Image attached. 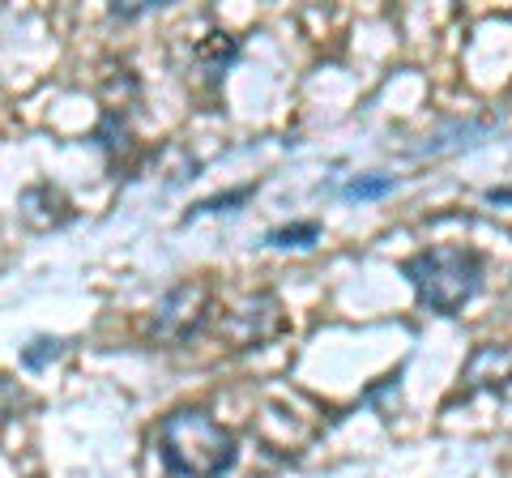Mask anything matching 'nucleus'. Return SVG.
<instances>
[{"mask_svg":"<svg viewBox=\"0 0 512 478\" xmlns=\"http://www.w3.org/2000/svg\"><path fill=\"white\" fill-rule=\"evenodd\" d=\"M154 453L171 478H227L239 444L210 410L184 406L154 423Z\"/></svg>","mask_w":512,"mask_h":478,"instance_id":"1","label":"nucleus"},{"mask_svg":"<svg viewBox=\"0 0 512 478\" xmlns=\"http://www.w3.org/2000/svg\"><path fill=\"white\" fill-rule=\"evenodd\" d=\"M483 269L487 261L474 248H423L410 261H402V278H410L423 308L457 316L483 291Z\"/></svg>","mask_w":512,"mask_h":478,"instance_id":"2","label":"nucleus"},{"mask_svg":"<svg viewBox=\"0 0 512 478\" xmlns=\"http://www.w3.org/2000/svg\"><path fill=\"white\" fill-rule=\"evenodd\" d=\"M205 312H210V291H205L201 282H184L163 299L154 329L163 333V338H192V333L201 329Z\"/></svg>","mask_w":512,"mask_h":478,"instance_id":"3","label":"nucleus"},{"mask_svg":"<svg viewBox=\"0 0 512 478\" xmlns=\"http://www.w3.org/2000/svg\"><path fill=\"white\" fill-rule=\"evenodd\" d=\"M282 329V316H278V299L274 295H256L244 312H231L222 321V333L235 342V350H248V346H261L265 338H274Z\"/></svg>","mask_w":512,"mask_h":478,"instance_id":"4","label":"nucleus"},{"mask_svg":"<svg viewBox=\"0 0 512 478\" xmlns=\"http://www.w3.org/2000/svg\"><path fill=\"white\" fill-rule=\"evenodd\" d=\"M239 56V43L231 35H210V43H201L197 47V60H201V69L218 77V73H227V65Z\"/></svg>","mask_w":512,"mask_h":478,"instance_id":"5","label":"nucleus"},{"mask_svg":"<svg viewBox=\"0 0 512 478\" xmlns=\"http://www.w3.org/2000/svg\"><path fill=\"white\" fill-rule=\"evenodd\" d=\"M69 338H35L30 346H22V368L26 372H43L47 363H56L60 355H69Z\"/></svg>","mask_w":512,"mask_h":478,"instance_id":"6","label":"nucleus"},{"mask_svg":"<svg viewBox=\"0 0 512 478\" xmlns=\"http://www.w3.org/2000/svg\"><path fill=\"white\" fill-rule=\"evenodd\" d=\"M320 222H291V227H274L265 235L269 248H316Z\"/></svg>","mask_w":512,"mask_h":478,"instance_id":"7","label":"nucleus"},{"mask_svg":"<svg viewBox=\"0 0 512 478\" xmlns=\"http://www.w3.org/2000/svg\"><path fill=\"white\" fill-rule=\"evenodd\" d=\"M397 188V175H355L346 188H342V197L346 201H380V197H389Z\"/></svg>","mask_w":512,"mask_h":478,"instance_id":"8","label":"nucleus"},{"mask_svg":"<svg viewBox=\"0 0 512 478\" xmlns=\"http://www.w3.org/2000/svg\"><path fill=\"white\" fill-rule=\"evenodd\" d=\"M252 193H256V184H244V188H235V193H218V197H210V201H197V205H192V210L184 214V222L201 218V214H222V210H235V205H244Z\"/></svg>","mask_w":512,"mask_h":478,"instance_id":"9","label":"nucleus"},{"mask_svg":"<svg viewBox=\"0 0 512 478\" xmlns=\"http://www.w3.org/2000/svg\"><path fill=\"white\" fill-rule=\"evenodd\" d=\"M167 0H128V5H111V18H120V22H133V18H146V13H158Z\"/></svg>","mask_w":512,"mask_h":478,"instance_id":"10","label":"nucleus"},{"mask_svg":"<svg viewBox=\"0 0 512 478\" xmlns=\"http://www.w3.org/2000/svg\"><path fill=\"white\" fill-rule=\"evenodd\" d=\"M487 201H491V205H512V188H491Z\"/></svg>","mask_w":512,"mask_h":478,"instance_id":"11","label":"nucleus"}]
</instances>
